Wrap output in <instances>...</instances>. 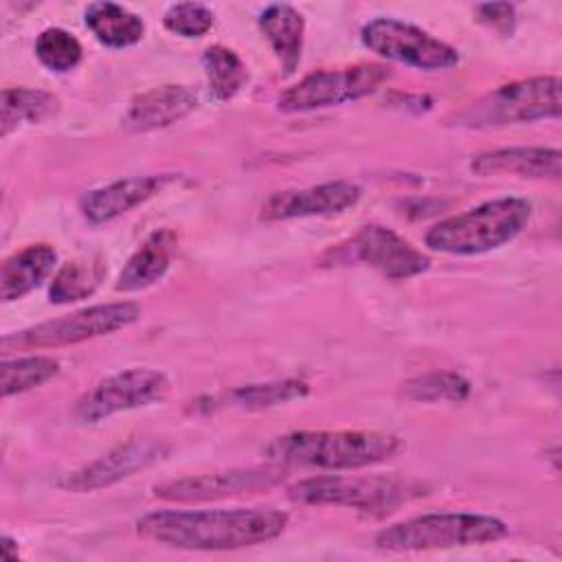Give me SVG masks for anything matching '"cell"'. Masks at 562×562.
Returning <instances> with one entry per match:
<instances>
[{"label": "cell", "instance_id": "1", "mask_svg": "<svg viewBox=\"0 0 562 562\" xmlns=\"http://www.w3.org/2000/svg\"><path fill=\"white\" fill-rule=\"evenodd\" d=\"M288 514L274 507L158 509L136 522V533L154 544L187 551H235L279 538Z\"/></svg>", "mask_w": 562, "mask_h": 562}, {"label": "cell", "instance_id": "2", "mask_svg": "<svg viewBox=\"0 0 562 562\" xmlns=\"http://www.w3.org/2000/svg\"><path fill=\"white\" fill-rule=\"evenodd\" d=\"M400 450V437L378 430H294L274 437L263 454L274 465L358 470L389 461Z\"/></svg>", "mask_w": 562, "mask_h": 562}, {"label": "cell", "instance_id": "3", "mask_svg": "<svg viewBox=\"0 0 562 562\" xmlns=\"http://www.w3.org/2000/svg\"><path fill=\"white\" fill-rule=\"evenodd\" d=\"M531 217V204L522 198L487 200L465 213L432 224L424 241L446 255H481L509 244Z\"/></svg>", "mask_w": 562, "mask_h": 562}, {"label": "cell", "instance_id": "4", "mask_svg": "<svg viewBox=\"0 0 562 562\" xmlns=\"http://www.w3.org/2000/svg\"><path fill=\"white\" fill-rule=\"evenodd\" d=\"M428 492L419 481L380 474H325L296 481L288 487V498L294 503L347 507L373 518L391 516L402 505Z\"/></svg>", "mask_w": 562, "mask_h": 562}, {"label": "cell", "instance_id": "5", "mask_svg": "<svg viewBox=\"0 0 562 562\" xmlns=\"http://www.w3.org/2000/svg\"><path fill=\"white\" fill-rule=\"evenodd\" d=\"M507 525L487 514L437 512L422 514L382 529L375 544L382 551H435L496 542L507 536Z\"/></svg>", "mask_w": 562, "mask_h": 562}, {"label": "cell", "instance_id": "6", "mask_svg": "<svg viewBox=\"0 0 562 562\" xmlns=\"http://www.w3.org/2000/svg\"><path fill=\"white\" fill-rule=\"evenodd\" d=\"M560 77H531L490 90L459 110L450 125L465 130H487L514 123H531L560 116Z\"/></svg>", "mask_w": 562, "mask_h": 562}, {"label": "cell", "instance_id": "7", "mask_svg": "<svg viewBox=\"0 0 562 562\" xmlns=\"http://www.w3.org/2000/svg\"><path fill=\"white\" fill-rule=\"evenodd\" d=\"M140 318V305L134 301L101 303L83 307L79 312L31 325L22 331L7 334L2 338L4 351H26V349H55L75 342H83L97 336L119 331Z\"/></svg>", "mask_w": 562, "mask_h": 562}, {"label": "cell", "instance_id": "8", "mask_svg": "<svg viewBox=\"0 0 562 562\" xmlns=\"http://www.w3.org/2000/svg\"><path fill=\"white\" fill-rule=\"evenodd\" d=\"M323 266H367L391 281L417 277L430 268V257L395 231L367 224L349 239L331 246L321 257Z\"/></svg>", "mask_w": 562, "mask_h": 562}, {"label": "cell", "instance_id": "9", "mask_svg": "<svg viewBox=\"0 0 562 562\" xmlns=\"http://www.w3.org/2000/svg\"><path fill=\"white\" fill-rule=\"evenodd\" d=\"M389 77L391 68L375 61L316 70L281 92L277 105L288 114L342 105L373 94Z\"/></svg>", "mask_w": 562, "mask_h": 562}, {"label": "cell", "instance_id": "10", "mask_svg": "<svg viewBox=\"0 0 562 562\" xmlns=\"http://www.w3.org/2000/svg\"><path fill=\"white\" fill-rule=\"evenodd\" d=\"M360 40L371 53L419 70H448L459 64L454 46L395 18L369 20L360 31Z\"/></svg>", "mask_w": 562, "mask_h": 562}, {"label": "cell", "instance_id": "11", "mask_svg": "<svg viewBox=\"0 0 562 562\" xmlns=\"http://www.w3.org/2000/svg\"><path fill=\"white\" fill-rule=\"evenodd\" d=\"M167 393L169 380L162 371L151 367H132L86 391L77 400L72 415L79 424H99L116 413L156 404L165 400Z\"/></svg>", "mask_w": 562, "mask_h": 562}, {"label": "cell", "instance_id": "12", "mask_svg": "<svg viewBox=\"0 0 562 562\" xmlns=\"http://www.w3.org/2000/svg\"><path fill=\"white\" fill-rule=\"evenodd\" d=\"M283 481L281 465L268 468H244V470H226L213 474H195L171 479L151 487L156 498L169 503H204V501H220L233 498L244 494L266 492Z\"/></svg>", "mask_w": 562, "mask_h": 562}, {"label": "cell", "instance_id": "13", "mask_svg": "<svg viewBox=\"0 0 562 562\" xmlns=\"http://www.w3.org/2000/svg\"><path fill=\"white\" fill-rule=\"evenodd\" d=\"M167 452H169V446L160 439L132 437L114 446L99 459L86 463L83 468L64 474V479L59 481V487L77 494L97 492L154 465L156 461L165 459Z\"/></svg>", "mask_w": 562, "mask_h": 562}, {"label": "cell", "instance_id": "14", "mask_svg": "<svg viewBox=\"0 0 562 562\" xmlns=\"http://www.w3.org/2000/svg\"><path fill=\"white\" fill-rule=\"evenodd\" d=\"M362 189L349 180L323 182L305 189H285L272 193L261 204V220H294L314 215H336L358 204Z\"/></svg>", "mask_w": 562, "mask_h": 562}, {"label": "cell", "instance_id": "15", "mask_svg": "<svg viewBox=\"0 0 562 562\" xmlns=\"http://www.w3.org/2000/svg\"><path fill=\"white\" fill-rule=\"evenodd\" d=\"M173 173H151V176H130L123 180H114L99 189L88 191L81 198V213L90 224H105L134 206L147 202L156 193H160Z\"/></svg>", "mask_w": 562, "mask_h": 562}, {"label": "cell", "instance_id": "16", "mask_svg": "<svg viewBox=\"0 0 562 562\" xmlns=\"http://www.w3.org/2000/svg\"><path fill=\"white\" fill-rule=\"evenodd\" d=\"M198 92L189 86L169 83L151 88L132 99L123 116V127L136 134L162 130L191 114L198 108Z\"/></svg>", "mask_w": 562, "mask_h": 562}, {"label": "cell", "instance_id": "17", "mask_svg": "<svg viewBox=\"0 0 562 562\" xmlns=\"http://www.w3.org/2000/svg\"><path fill=\"white\" fill-rule=\"evenodd\" d=\"M562 154L555 147H503L476 154L470 169L476 176H518L531 180H560Z\"/></svg>", "mask_w": 562, "mask_h": 562}, {"label": "cell", "instance_id": "18", "mask_svg": "<svg viewBox=\"0 0 562 562\" xmlns=\"http://www.w3.org/2000/svg\"><path fill=\"white\" fill-rule=\"evenodd\" d=\"M176 246L178 237L171 228L154 231L127 259L114 288L119 292H138L160 281L171 266Z\"/></svg>", "mask_w": 562, "mask_h": 562}, {"label": "cell", "instance_id": "19", "mask_svg": "<svg viewBox=\"0 0 562 562\" xmlns=\"http://www.w3.org/2000/svg\"><path fill=\"white\" fill-rule=\"evenodd\" d=\"M57 266V250L48 244H31L4 259L0 268V296L18 301L42 285Z\"/></svg>", "mask_w": 562, "mask_h": 562}, {"label": "cell", "instance_id": "20", "mask_svg": "<svg viewBox=\"0 0 562 562\" xmlns=\"http://www.w3.org/2000/svg\"><path fill=\"white\" fill-rule=\"evenodd\" d=\"M259 29L263 37L270 42L283 72L292 75L299 68L301 53H303L305 20L301 11H296L288 2L268 4L259 13Z\"/></svg>", "mask_w": 562, "mask_h": 562}, {"label": "cell", "instance_id": "21", "mask_svg": "<svg viewBox=\"0 0 562 562\" xmlns=\"http://www.w3.org/2000/svg\"><path fill=\"white\" fill-rule=\"evenodd\" d=\"M86 26L108 48H127L145 35V22L116 2H92L86 9Z\"/></svg>", "mask_w": 562, "mask_h": 562}, {"label": "cell", "instance_id": "22", "mask_svg": "<svg viewBox=\"0 0 562 562\" xmlns=\"http://www.w3.org/2000/svg\"><path fill=\"white\" fill-rule=\"evenodd\" d=\"M0 134L9 136L22 123H44L59 112V99L37 88H4Z\"/></svg>", "mask_w": 562, "mask_h": 562}, {"label": "cell", "instance_id": "23", "mask_svg": "<svg viewBox=\"0 0 562 562\" xmlns=\"http://www.w3.org/2000/svg\"><path fill=\"white\" fill-rule=\"evenodd\" d=\"M202 68L206 72L209 92L220 103L231 101L248 83L244 59L222 44H213L202 53Z\"/></svg>", "mask_w": 562, "mask_h": 562}, {"label": "cell", "instance_id": "24", "mask_svg": "<svg viewBox=\"0 0 562 562\" xmlns=\"http://www.w3.org/2000/svg\"><path fill=\"white\" fill-rule=\"evenodd\" d=\"M105 266L101 259H72L64 263L53 277L48 296L50 303H75L92 296L105 279Z\"/></svg>", "mask_w": 562, "mask_h": 562}, {"label": "cell", "instance_id": "25", "mask_svg": "<svg viewBox=\"0 0 562 562\" xmlns=\"http://www.w3.org/2000/svg\"><path fill=\"white\" fill-rule=\"evenodd\" d=\"M2 397L37 389L59 373V362L50 356H18L2 360Z\"/></svg>", "mask_w": 562, "mask_h": 562}, {"label": "cell", "instance_id": "26", "mask_svg": "<svg viewBox=\"0 0 562 562\" xmlns=\"http://www.w3.org/2000/svg\"><path fill=\"white\" fill-rule=\"evenodd\" d=\"M310 393L307 382L299 378H285L277 382H263V384H246L237 386L235 391L228 393L231 406L246 408V411H261L270 406H279L292 400H301Z\"/></svg>", "mask_w": 562, "mask_h": 562}, {"label": "cell", "instance_id": "27", "mask_svg": "<svg viewBox=\"0 0 562 562\" xmlns=\"http://www.w3.org/2000/svg\"><path fill=\"white\" fill-rule=\"evenodd\" d=\"M402 395L411 402H461L470 395V382L457 371H432L404 382Z\"/></svg>", "mask_w": 562, "mask_h": 562}, {"label": "cell", "instance_id": "28", "mask_svg": "<svg viewBox=\"0 0 562 562\" xmlns=\"http://www.w3.org/2000/svg\"><path fill=\"white\" fill-rule=\"evenodd\" d=\"M35 57L50 72H70L72 68L79 66L83 57V48L72 33L59 26H50L37 35Z\"/></svg>", "mask_w": 562, "mask_h": 562}, {"label": "cell", "instance_id": "29", "mask_svg": "<svg viewBox=\"0 0 562 562\" xmlns=\"http://www.w3.org/2000/svg\"><path fill=\"white\" fill-rule=\"evenodd\" d=\"M213 22V9L202 2H178L171 4L162 15L165 29L180 37H202L211 31Z\"/></svg>", "mask_w": 562, "mask_h": 562}, {"label": "cell", "instance_id": "30", "mask_svg": "<svg viewBox=\"0 0 562 562\" xmlns=\"http://www.w3.org/2000/svg\"><path fill=\"white\" fill-rule=\"evenodd\" d=\"M476 20L498 31L501 35H512L516 24V7L509 2H485L476 4Z\"/></svg>", "mask_w": 562, "mask_h": 562}, {"label": "cell", "instance_id": "31", "mask_svg": "<svg viewBox=\"0 0 562 562\" xmlns=\"http://www.w3.org/2000/svg\"><path fill=\"white\" fill-rule=\"evenodd\" d=\"M13 544H15V540H13V538L2 536V551H4V555H7L9 560H18V549L13 551Z\"/></svg>", "mask_w": 562, "mask_h": 562}]
</instances>
